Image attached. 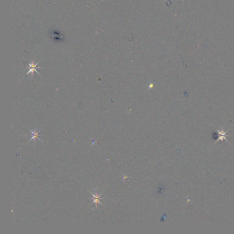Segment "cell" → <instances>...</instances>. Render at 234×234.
Wrapping results in <instances>:
<instances>
[{"label":"cell","mask_w":234,"mask_h":234,"mask_svg":"<svg viewBox=\"0 0 234 234\" xmlns=\"http://www.w3.org/2000/svg\"><path fill=\"white\" fill-rule=\"evenodd\" d=\"M40 61H39L38 62L37 64H34V61H33L32 62V64L31 63H29L28 64V65H29V67H28L29 68V70H28V73L26 74V75H27L28 74H29V73H32V76H33V74H34V71H35V72H37L38 74H39V76H41L40 74L39 73L38 71H37V69L40 68H41V67H37V65H38V64H39V62Z\"/></svg>","instance_id":"obj_1"},{"label":"cell","mask_w":234,"mask_h":234,"mask_svg":"<svg viewBox=\"0 0 234 234\" xmlns=\"http://www.w3.org/2000/svg\"><path fill=\"white\" fill-rule=\"evenodd\" d=\"M217 131L218 133V136H219V137H218V139L217 141H216V142H218V141H219V140H221V141H223V140H227L228 142V140H227V139L226 138V134L227 132V131H228V130H227L226 131H225V132H224V131L222 130V131H219V130H216Z\"/></svg>","instance_id":"obj_2"},{"label":"cell","mask_w":234,"mask_h":234,"mask_svg":"<svg viewBox=\"0 0 234 234\" xmlns=\"http://www.w3.org/2000/svg\"><path fill=\"white\" fill-rule=\"evenodd\" d=\"M29 129L30 131L31 132L32 138L31 139H30V140L29 141H28V142H29V141H30L31 140H34V142H36V139H38V140H40V141H41V140L39 138V133L40 132L41 130V129H40V130H39L38 131H37V130H36V129H34V130L33 131H32V130H31V129Z\"/></svg>","instance_id":"obj_3"},{"label":"cell","mask_w":234,"mask_h":234,"mask_svg":"<svg viewBox=\"0 0 234 234\" xmlns=\"http://www.w3.org/2000/svg\"><path fill=\"white\" fill-rule=\"evenodd\" d=\"M89 192H90V191H89ZM90 193L91 194H92V195H93V202L92 203V204L93 203H95L96 207H97V204H98V203H101V204H102L101 202L100 201V199H103V198H101V197H100V196L101 195V194L99 195H98V194H97V193H96L95 194H94V193H92L91 192H90Z\"/></svg>","instance_id":"obj_4"}]
</instances>
